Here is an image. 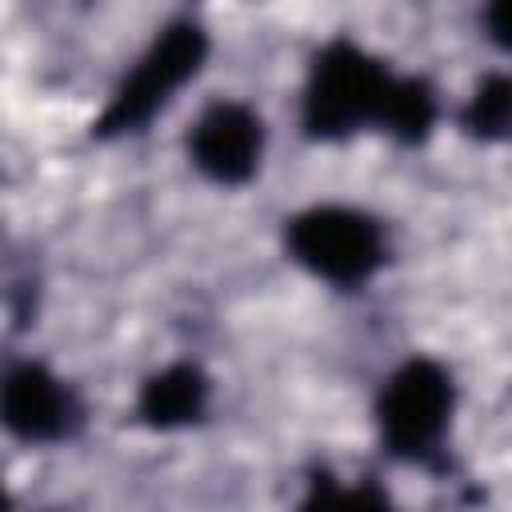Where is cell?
<instances>
[{
  "label": "cell",
  "instance_id": "1",
  "mask_svg": "<svg viewBox=\"0 0 512 512\" xmlns=\"http://www.w3.org/2000/svg\"><path fill=\"white\" fill-rule=\"evenodd\" d=\"M436 112V92L420 76L392 72L380 56L344 36L312 56L300 92V124L312 140H344L364 128L424 140Z\"/></svg>",
  "mask_w": 512,
  "mask_h": 512
},
{
  "label": "cell",
  "instance_id": "2",
  "mask_svg": "<svg viewBox=\"0 0 512 512\" xmlns=\"http://www.w3.org/2000/svg\"><path fill=\"white\" fill-rule=\"evenodd\" d=\"M284 252L312 280L356 292L376 280L388 260V232L352 204H308L284 220Z\"/></svg>",
  "mask_w": 512,
  "mask_h": 512
},
{
  "label": "cell",
  "instance_id": "3",
  "mask_svg": "<svg viewBox=\"0 0 512 512\" xmlns=\"http://www.w3.org/2000/svg\"><path fill=\"white\" fill-rule=\"evenodd\" d=\"M452 412H456L452 372L432 356H408L380 380L376 432L396 460L432 464L448 444Z\"/></svg>",
  "mask_w": 512,
  "mask_h": 512
},
{
  "label": "cell",
  "instance_id": "4",
  "mask_svg": "<svg viewBox=\"0 0 512 512\" xmlns=\"http://www.w3.org/2000/svg\"><path fill=\"white\" fill-rule=\"evenodd\" d=\"M204 56H208V36L200 24L176 20L164 32H156L152 44L116 84L100 116V136H128L152 124L168 108V100H176V92L200 72Z\"/></svg>",
  "mask_w": 512,
  "mask_h": 512
},
{
  "label": "cell",
  "instance_id": "5",
  "mask_svg": "<svg viewBox=\"0 0 512 512\" xmlns=\"http://www.w3.org/2000/svg\"><path fill=\"white\" fill-rule=\"evenodd\" d=\"M264 116L236 96H220L196 112L184 136L188 164L216 188H244L264 160Z\"/></svg>",
  "mask_w": 512,
  "mask_h": 512
},
{
  "label": "cell",
  "instance_id": "6",
  "mask_svg": "<svg viewBox=\"0 0 512 512\" xmlns=\"http://www.w3.org/2000/svg\"><path fill=\"white\" fill-rule=\"evenodd\" d=\"M0 416L24 444H60L80 424V400L64 376L40 360H16L0 384Z\"/></svg>",
  "mask_w": 512,
  "mask_h": 512
},
{
  "label": "cell",
  "instance_id": "7",
  "mask_svg": "<svg viewBox=\"0 0 512 512\" xmlns=\"http://www.w3.org/2000/svg\"><path fill=\"white\" fill-rule=\"evenodd\" d=\"M208 396H212V384L196 364H168L140 388L136 412L144 424L164 432L188 428L208 412Z\"/></svg>",
  "mask_w": 512,
  "mask_h": 512
},
{
  "label": "cell",
  "instance_id": "8",
  "mask_svg": "<svg viewBox=\"0 0 512 512\" xmlns=\"http://www.w3.org/2000/svg\"><path fill=\"white\" fill-rule=\"evenodd\" d=\"M296 512H400L396 500L372 480H344V476H316Z\"/></svg>",
  "mask_w": 512,
  "mask_h": 512
},
{
  "label": "cell",
  "instance_id": "9",
  "mask_svg": "<svg viewBox=\"0 0 512 512\" xmlns=\"http://www.w3.org/2000/svg\"><path fill=\"white\" fill-rule=\"evenodd\" d=\"M460 124L476 140H508L512 136V76L508 72L484 76L476 92L468 96Z\"/></svg>",
  "mask_w": 512,
  "mask_h": 512
},
{
  "label": "cell",
  "instance_id": "10",
  "mask_svg": "<svg viewBox=\"0 0 512 512\" xmlns=\"http://www.w3.org/2000/svg\"><path fill=\"white\" fill-rule=\"evenodd\" d=\"M480 28H484V40H488L496 52L512 56V0H500V4L484 8V12H480Z\"/></svg>",
  "mask_w": 512,
  "mask_h": 512
}]
</instances>
